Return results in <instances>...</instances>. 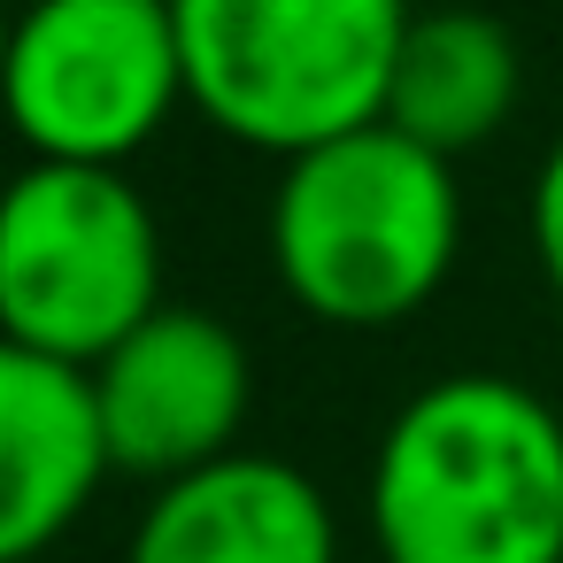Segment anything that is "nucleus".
I'll list each match as a JSON object with an SVG mask.
<instances>
[{
    "mask_svg": "<svg viewBox=\"0 0 563 563\" xmlns=\"http://www.w3.org/2000/svg\"><path fill=\"white\" fill-rule=\"evenodd\" d=\"M378 563H563V417L509 371L417 386L371 455Z\"/></svg>",
    "mask_w": 563,
    "mask_h": 563,
    "instance_id": "1",
    "label": "nucleus"
},
{
    "mask_svg": "<svg viewBox=\"0 0 563 563\" xmlns=\"http://www.w3.org/2000/svg\"><path fill=\"white\" fill-rule=\"evenodd\" d=\"M463 194L455 163L394 132L386 117L278 163L271 271L286 301L332 332L409 324L455 271Z\"/></svg>",
    "mask_w": 563,
    "mask_h": 563,
    "instance_id": "2",
    "label": "nucleus"
},
{
    "mask_svg": "<svg viewBox=\"0 0 563 563\" xmlns=\"http://www.w3.org/2000/svg\"><path fill=\"white\" fill-rule=\"evenodd\" d=\"M186 109L255 155H309L386 117L409 0H170Z\"/></svg>",
    "mask_w": 563,
    "mask_h": 563,
    "instance_id": "3",
    "label": "nucleus"
},
{
    "mask_svg": "<svg viewBox=\"0 0 563 563\" xmlns=\"http://www.w3.org/2000/svg\"><path fill=\"white\" fill-rule=\"evenodd\" d=\"M163 224L132 170L24 163L0 186V332L93 371L163 309Z\"/></svg>",
    "mask_w": 563,
    "mask_h": 563,
    "instance_id": "4",
    "label": "nucleus"
},
{
    "mask_svg": "<svg viewBox=\"0 0 563 563\" xmlns=\"http://www.w3.org/2000/svg\"><path fill=\"white\" fill-rule=\"evenodd\" d=\"M186 109L170 0H24L9 32L0 117L32 163L124 170Z\"/></svg>",
    "mask_w": 563,
    "mask_h": 563,
    "instance_id": "5",
    "label": "nucleus"
},
{
    "mask_svg": "<svg viewBox=\"0 0 563 563\" xmlns=\"http://www.w3.org/2000/svg\"><path fill=\"white\" fill-rule=\"evenodd\" d=\"M93 401H101L109 463L147 486H170L240 448L255 363L217 309L163 301L132 340H117L93 363Z\"/></svg>",
    "mask_w": 563,
    "mask_h": 563,
    "instance_id": "6",
    "label": "nucleus"
},
{
    "mask_svg": "<svg viewBox=\"0 0 563 563\" xmlns=\"http://www.w3.org/2000/svg\"><path fill=\"white\" fill-rule=\"evenodd\" d=\"M109 471L93 371L0 332V563H40Z\"/></svg>",
    "mask_w": 563,
    "mask_h": 563,
    "instance_id": "7",
    "label": "nucleus"
},
{
    "mask_svg": "<svg viewBox=\"0 0 563 563\" xmlns=\"http://www.w3.org/2000/svg\"><path fill=\"white\" fill-rule=\"evenodd\" d=\"M124 563H340V517L286 455L232 448L155 486Z\"/></svg>",
    "mask_w": 563,
    "mask_h": 563,
    "instance_id": "8",
    "label": "nucleus"
},
{
    "mask_svg": "<svg viewBox=\"0 0 563 563\" xmlns=\"http://www.w3.org/2000/svg\"><path fill=\"white\" fill-rule=\"evenodd\" d=\"M517 93H525L517 40L486 9H424L401 32V55L386 78V124L463 163L517 117Z\"/></svg>",
    "mask_w": 563,
    "mask_h": 563,
    "instance_id": "9",
    "label": "nucleus"
},
{
    "mask_svg": "<svg viewBox=\"0 0 563 563\" xmlns=\"http://www.w3.org/2000/svg\"><path fill=\"white\" fill-rule=\"evenodd\" d=\"M532 255H540L548 294L563 301V140L548 147V163L532 178Z\"/></svg>",
    "mask_w": 563,
    "mask_h": 563,
    "instance_id": "10",
    "label": "nucleus"
},
{
    "mask_svg": "<svg viewBox=\"0 0 563 563\" xmlns=\"http://www.w3.org/2000/svg\"><path fill=\"white\" fill-rule=\"evenodd\" d=\"M9 32H16V9L0 0V78H9Z\"/></svg>",
    "mask_w": 563,
    "mask_h": 563,
    "instance_id": "11",
    "label": "nucleus"
},
{
    "mask_svg": "<svg viewBox=\"0 0 563 563\" xmlns=\"http://www.w3.org/2000/svg\"><path fill=\"white\" fill-rule=\"evenodd\" d=\"M9 9H24V0H9Z\"/></svg>",
    "mask_w": 563,
    "mask_h": 563,
    "instance_id": "12",
    "label": "nucleus"
}]
</instances>
